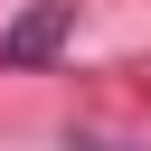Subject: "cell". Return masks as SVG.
<instances>
[{
  "instance_id": "cell-2",
  "label": "cell",
  "mask_w": 151,
  "mask_h": 151,
  "mask_svg": "<svg viewBox=\"0 0 151 151\" xmlns=\"http://www.w3.org/2000/svg\"><path fill=\"white\" fill-rule=\"evenodd\" d=\"M66 151H113V142H94V132H76V142H66Z\"/></svg>"
},
{
  "instance_id": "cell-1",
  "label": "cell",
  "mask_w": 151,
  "mask_h": 151,
  "mask_svg": "<svg viewBox=\"0 0 151 151\" xmlns=\"http://www.w3.org/2000/svg\"><path fill=\"white\" fill-rule=\"evenodd\" d=\"M66 38H76V0H28V9L0 28V66H47Z\"/></svg>"
}]
</instances>
